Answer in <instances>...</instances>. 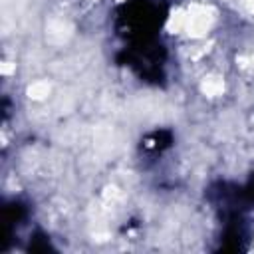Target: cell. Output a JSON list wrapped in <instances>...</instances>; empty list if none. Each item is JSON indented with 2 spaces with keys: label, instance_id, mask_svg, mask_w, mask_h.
<instances>
[{
  "label": "cell",
  "instance_id": "obj_1",
  "mask_svg": "<svg viewBox=\"0 0 254 254\" xmlns=\"http://www.w3.org/2000/svg\"><path fill=\"white\" fill-rule=\"evenodd\" d=\"M159 16V6L149 0H133L119 10V28L123 26L135 42H145L151 40L153 32L161 26Z\"/></svg>",
  "mask_w": 254,
  "mask_h": 254
},
{
  "label": "cell",
  "instance_id": "obj_2",
  "mask_svg": "<svg viewBox=\"0 0 254 254\" xmlns=\"http://www.w3.org/2000/svg\"><path fill=\"white\" fill-rule=\"evenodd\" d=\"M244 194H246V198H248V200H252V202H254V175H252L250 183L246 185V189H244Z\"/></svg>",
  "mask_w": 254,
  "mask_h": 254
}]
</instances>
